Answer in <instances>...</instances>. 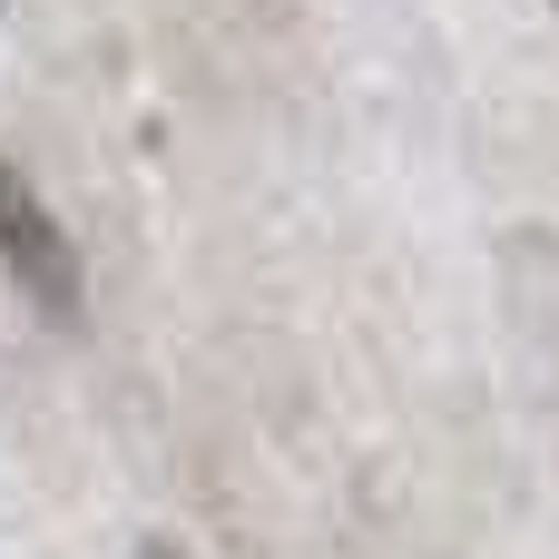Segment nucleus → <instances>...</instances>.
<instances>
[{
    "instance_id": "nucleus-1",
    "label": "nucleus",
    "mask_w": 559,
    "mask_h": 559,
    "mask_svg": "<svg viewBox=\"0 0 559 559\" xmlns=\"http://www.w3.org/2000/svg\"><path fill=\"white\" fill-rule=\"evenodd\" d=\"M0 265L49 324H79V295H88L79 285V246H69V226L49 216V197L20 167H0Z\"/></svg>"
},
{
    "instance_id": "nucleus-2",
    "label": "nucleus",
    "mask_w": 559,
    "mask_h": 559,
    "mask_svg": "<svg viewBox=\"0 0 559 559\" xmlns=\"http://www.w3.org/2000/svg\"><path fill=\"white\" fill-rule=\"evenodd\" d=\"M157 559H177V550H157Z\"/></svg>"
}]
</instances>
